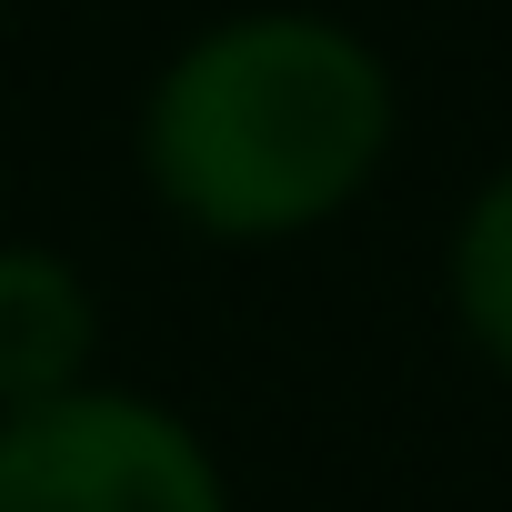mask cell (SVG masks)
Instances as JSON below:
<instances>
[{
    "label": "cell",
    "mask_w": 512,
    "mask_h": 512,
    "mask_svg": "<svg viewBox=\"0 0 512 512\" xmlns=\"http://www.w3.org/2000/svg\"><path fill=\"white\" fill-rule=\"evenodd\" d=\"M101 302L41 241H0V412H31L91 382Z\"/></svg>",
    "instance_id": "3957f363"
},
{
    "label": "cell",
    "mask_w": 512,
    "mask_h": 512,
    "mask_svg": "<svg viewBox=\"0 0 512 512\" xmlns=\"http://www.w3.org/2000/svg\"><path fill=\"white\" fill-rule=\"evenodd\" d=\"M392 151V71L322 11H241L171 51L141 101L151 201L201 241H302Z\"/></svg>",
    "instance_id": "6da1fadb"
},
{
    "label": "cell",
    "mask_w": 512,
    "mask_h": 512,
    "mask_svg": "<svg viewBox=\"0 0 512 512\" xmlns=\"http://www.w3.org/2000/svg\"><path fill=\"white\" fill-rule=\"evenodd\" d=\"M0 512H231V482L181 412L81 382L0 412Z\"/></svg>",
    "instance_id": "7a4b0ae2"
},
{
    "label": "cell",
    "mask_w": 512,
    "mask_h": 512,
    "mask_svg": "<svg viewBox=\"0 0 512 512\" xmlns=\"http://www.w3.org/2000/svg\"><path fill=\"white\" fill-rule=\"evenodd\" d=\"M452 322L462 342L512 382V161L472 191V211L452 221Z\"/></svg>",
    "instance_id": "277c9868"
}]
</instances>
